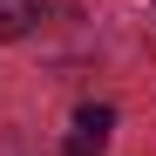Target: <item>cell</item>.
<instances>
[{
  "label": "cell",
  "instance_id": "6da1fadb",
  "mask_svg": "<svg viewBox=\"0 0 156 156\" xmlns=\"http://www.w3.org/2000/svg\"><path fill=\"white\" fill-rule=\"evenodd\" d=\"M109 129H115V109H102V102L75 109V129H68V156H102Z\"/></svg>",
  "mask_w": 156,
  "mask_h": 156
},
{
  "label": "cell",
  "instance_id": "7a4b0ae2",
  "mask_svg": "<svg viewBox=\"0 0 156 156\" xmlns=\"http://www.w3.org/2000/svg\"><path fill=\"white\" fill-rule=\"evenodd\" d=\"M34 20H41V0H0V41L34 34Z\"/></svg>",
  "mask_w": 156,
  "mask_h": 156
}]
</instances>
